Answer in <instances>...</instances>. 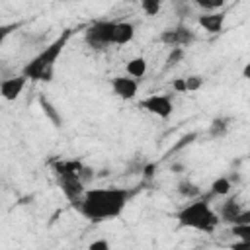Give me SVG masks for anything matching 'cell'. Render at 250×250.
Instances as JSON below:
<instances>
[{"label": "cell", "instance_id": "2e32d148", "mask_svg": "<svg viewBox=\"0 0 250 250\" xmlns=\"http://www.w3.org/2000/svg\"><path fill=\"white\" fill-rule=\"evenodd\" d=\"M230 188H232L230 180H229L227 176H221V178L213 180V184H211V193H213V195H219V197H225V195L230 193Z\"/></svg>", "mask_w": 250, "mask_h": 250}, {"label": "cell", "instance_id": "4316f807", "mask_svg": "<svg viewBox=\"0 0 250 250\" xmlns=\"http://www.w3.org/2000/svg\"><path fill=\"white\" fill-rule=\"evenodd\" d=\"M152 170H154V166H152V164H148V166L145 168V176H146V178H150V176H152Z\"/></svg>", "mask_w": 250, "mask_h": 250}, {"label": "cell", "instance_id": "7a4b0ae2", "mask_svg": "<svg viewBox=\"0 0 250 250\" xmlns=\"http://www.w3.org/2000/svg\"><path fill=\"white\" fill-rule=\"evenodd\" d=\"M72 35V29H66L62 35H59L55 41H51L45 49H41L29 62H25V66L21 68V74L27 80H41V82H51L53 74H55V62L61 57L64 45L68 43Z\"/></svg>", "mask_w": 250, "mask_h": 250}, {"label": "cell", "instance_id": "3957f363", "mask_svg": "<svg viewBox=\"0 0 250 250\" xmlns=\"http://www.w3.org/2000/svg\"><path fill=\"white\" fill-rule=\"evenodd\" d=\"M176 219H178V225L184 229H193V230L209 232V234L221 223L217 213L211 209L209 201H205V199H197V201L188 203L186 207H182L178 211Z\"/></svg>", "mask_w": 250, "mask_h": 250}, {"label": "cell", "instance_id": "ac0fdd59", "mask_svg": "<svg viewBox=\"0 0 250 250\" xmlns=\"http://www.w3.org/2000/svg\"><path fill=\"white\" fill-rule=\"evenodd\" d=\"M193 4L201 10H207V12H215V10L219 12L225 6V0H195Z\"/></svg>", "mask_w": 250, "mask_h": 250}, {"label": "cell", "instance_id": "6da1fadb", "mask_svg": "<svg viewBox=\"0 0 250 250\" xmlns=\"http://www.w3.org/2000/svg\"><path fill=\"white\" fill-rule=\"evenodd\" d=\"M129 197L131 191L125 188H92L72 207L90 223H102L119 217Z\"/></svg>", "mask_w": 250, "mask_h": 250}, {"label": "cell", "instance_id": "e0dca14e", "mask_svg": "<svg viewBox=\"0 0 250 250\" xmlns=\"http://www.w3.org/2000/svg\"><path fill=\"white\" fill-rule=\"evenodd\" d=\"M178 193L184 195V197H188V199H193V197H197L201 193V188L197 184H193L191 180H182L178 184Z\"/></svg>", "mask_w": 250, "mask_h": 250}, {"label": "cell", "instance_id": "52a82bcc", "mask_svg": "<svg viewBox=\"0 0 250 250\" xmlns=\"http://www.w3.org/2000/svg\"><path fill=\"white\" fill-rule=\"evenodd\" d=\"M109 86H111V92L119 98V100H133L137 90H139V82L133 80L131 76H113L109 80Z\"/></svg>", "mask_w": 250, "mask_h": 250}, {"label": "cell", "instance_id": "5b68a950", "mask_svg": "<svg viewBox=\"0 0 250 250\" xmlns=\"http://www.w3.org/2000/svg\"><path fill=\"white\" fill-rule=\"evenodd\" d=\"M193 41H195V31L184 23H178L176 27H168L160 33V43H164L172 49H176V47L184 49V47L191 45Z\"/></svg>", "mask_w": 250, "mask_h": 250}, {"label": "cell", "instance_id": "9c48e42d", "mask_svg": "<svg viewBox=\"0 0 250 250\" xmlns=\"http://www.w3.org/2000/svg\"><path fill=\"white\" fill-rule=\"evenodd\" d=\"M25 84H27V78H25L23 74L12 76V78H4V80L0 82V96H2L4 100H8V102H14V100H18L20 94L23 92Z\"/></svg>", "mask_w": 250, "mask_h": 250}, {"label": "cell", "instance_id": "83f0119b", "mask_svg": "<svg viewBox=\"0 0 250 250\" xmlns=\"http://www.w3.org/2000/svg\"><path fill=\"white\" fill-rule=\"evenodd\" d=\"M182 168H184V166H182V164H172V170H174V172H180V170H182Z\"/></svg>", "mask_w": 250, "mask_h": 250}, {"label": "cell", "instance_id": "7c38bea8", "mask_svg": "<svg viewBox=\"0 0 250 250\" xmlns=\"http://www.w3.org/2000/svg\"><path fill=\"white\" fill-rule=\"evenodd\" d=\"M135 37V25L131 21H115L113 29V45H127Z\"/></svg>", "mask_w": 250, "mask_h": 250}, {"label": "cell", "instance_id": "484cf974", "mask_svg": "<svg viewBox=\"0 0 250 250\" xmlns=\"http://www.w3.org/2000/svg\"><path fill=\"white\" fill-rule=\"evenodd\" d=\"M230 250H250V242H246V240H236V242L230 246Z\"/></svg>", "mask_w": 250, "mask_h": 250}, {"label": "cell", "instance_id": "44dd1931", "mask_svg": "<svg viewBox=\"0 0 250 250\" xmlns=\"http://www.w3.org/2000/svg\"><path fill=\"white\" fill-rule=\"evenodd\" d=\"M201 86H203V76L193 74V76H188V78H186V92H195V90H199Z\"/></svg>", "mask_w": 250, "mask_h": 250}, {"label": "cell", "instance_id": "ba28073f", "mask_svg": "<svg viewBox=\"0 0 250 250\" xmlns=\"http://www.w3.org/2000/svg\"><path fill=\"white\" fill-rule=\"evenodd\" d=\"M57 184L61 188V191L64 193V197L74 205L82 195H84V184L80 182L78 176H57Z\"/></svg>", "mask_w": 250, "mask_h": 250}, {"label": "cell", "instance_id": "d4e9b609", "mask_svg": "<svg viewBox=\"0 0 250 250\" xmlns=\"http://www.w3.org/2000/svg\"><path fill=\"white\" fill-rule=\"evenodd\" d=\"M172 90L174 92H186V78H174L172 80Z\"/></svg>", "mask_w": 250, "mask_h": 250}, {"label": "cell", "instance_id": "8992f818", "mask_svg": "<svg viewBox=\"0 0 250 250\" xmlns=\"http://www.w3.org/2000/svg\"><path fill=\"white\" fill-rule=\"evenodd\" d=\"M139 107L148 111V113H152V115H156V117H160V119H168L172 115V111H174V102L166 94H152V96L141 100Z\"/></svg>", "mask_w": 250, "mask_h": 250}, {"label": "cell", "instance_id": "9a60e30c", "mask_svg": "<svg viewBox=\"0 0 250 250\" xmlns=\"http://www.w3.org/2000/svg\"><path fill=\"white\" fill-rule=\"evenodd\" d=\"M230 123V119H227V117H215L213 121H211V125H209V135L213 137V139H221V137H225L227 133H229V125Z\"/></svg>", "mask_w": 250, "mask_h": 250}, {"label": "cell", "instance_id": "cb8c5ba5", "mask_svg": "<svg viewBox=\"0 0 250 250\" xmlns=\"http://www.w3.org/2000/svg\"><path fill=\"white\" fill-rule=\"evenodd\" d=\"M88 250H109V242L105 238H98V240H92L88 244Z\"/></svg>", "mask_w": 250, "mask_h": 250}, {"label": "cell", "instance_id": "d6986e66", "mask_svg": "<svg viewBox=\"0 0 250 250\" xmlns=\"http://www.w3.org/2000/svg\"><path fill=\"white\" fill-rule=\"evenodd\" d=\"M160 0H143L141 2V10L146 14V16H156L160 12Z\"/></svg>", "mask_w": 250, "mask_h": 250}, {"label": "cell", "instance_id": "4fadbf2b", "mask_svg": "<svg viewBox=\"0 0 250 250\" xmlns=\"http://www.w3.org/2000/svg\"><path fill=\"white\" fill-rule=\"evenodd\" d=\"M146 59L145 57H135V59H131L127 64H125V72H127V76H131L133 80H139V78H143L145 74H146Z\"/></svg>", "mask_w": 250, "mask_h": 250}, {"label": "cell", "instance_id": "277c9868", "mask_svg": "<svg viewBox=\"0 0 250 250\" xmlns=\"http://www.w3.org/2000/svg\"><path fill=\"white\" fill-rule=\"evenodd\" d=\"M113 29H115V21H109V20L96 21L86 27L84 39L92 49H105L113 45Z\"/></svg>", "mask_w": 250, "mask_h": 250}, {"label": "cell", "instance_id": "30bf717a", "mask_svg": "<svg viewBox=\"0 0 250 250\" xmlns=\"http://www.w3.org/2000/svg\"><path fill=\"white\" fill-rule=\"evenodd\" d=\"M227 14L225 12H213V14H201L197 16V23L207 31V33H221L225 27Z\"/></svg>", "mask_w": 250, "mask_h": 250}, {"label": "cell", "instance_id": "8fae6325", "mask_svg": "<svg viewBox=\"0 0 250 250\" xmlns=\"http://www.w3.org/2000/svg\"><path fill=\"white\" fill-rule=\"evenodd\" d=\"M240 213H242V207H240L238 199H236V197H229V199H225V203L221 205L217 217H219V221H223V223L234 225V221H236V217H238Z\"/></svg>", "mask_w": 250, "mask_h": 250}, {"label": "cell", "instance_id": "603a6c76", "mask_svg": "<svg viewBox=\"0 0 250 250\" xmlns=\"http://www.w3.org/2000/svg\"><path fill=\"white\" fill-rule=\"evenodd\" d=\"M20 27V23H2L0 25V43H4V39L12 33V31H16Z\"/></svg>", "mask_w": 250, "mask_h": 250}, {"label": "cell", "instance_id": "7402d4cb", "mask_svg": "<svg viewBox=\"0 0 250 250\" xmlns=\"http://www.w3.org/2000/svg\"><path fill=\"white\" fill-rule=\"evenodd\" d=\"M182 57H184V49H180V47L172 49V53H170V55H168V59H166V66H174Z\"/></svg>", "mask_w": 250, "mask_h": 250}, {"label": "cell", "instance_id": "5bb4252c", "mask_svg": "<svg viewBox=\"0 0 250 250\" xmlns=\"http://www.w3.org/2000/svg\"><path fill=\"white\" fill-rule=\"evenodd\" d=\"M39 105H41V109H43V113L53 121V125L55 127H61V123H62V117H61V113L57 111V107L45 98V96H39Z\"/></svg>", "mask_w": 250, "mask_h": 250}, {"label": "cell", "instance_id": "ffe728a7", "mask_svg": "<svg viewBox=\"0 0 250 250\" xmlns=\"http://www.w3.org/2000/svg\"><path fill=\"white\" fill-rule=\"evenodd\" d=\"M230 234H234L238 240L250 242V225H232Z\"/></svg>", "mask_w": 250, "mask_h": 250}]
</instances>
